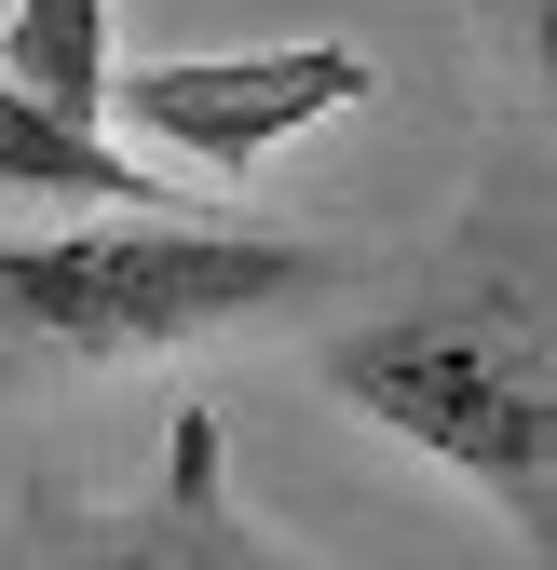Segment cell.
I'll list each match as a JSON object with an SVG mask.
<instances>
[{"instance_id": "cell-5", "label": "cell", "mask_w": 557, "mask_h": 570, "mask_svg": "<svg viewBox=\"0 0 557 570\" xmlns=\"http://www.w3.org/2000/svg\"><path fill=\"white\" fill-rule=\"evenodd\" d=\"M0 204H82V218H177V204L150 190V164H123L109 136L55 122L41 96L0 82Z\"/></svg>"}, {"instance_id": "cell-4", "label": "cell", "mask_w": 557, "mask_h": 570, "mask_svg": "<svg viewBox=\"0 0 557 570\" xmlns=\"http://www.w3.org/2000/svg\"><path fill=\"white\" fill-rule=\"evenodd\" d=\"M368 96V55L354 41H272V55H190V68H109V122L136 136H177L190 164L245 177L258 150H286L300 122L354 109Z\"/></svg>"}, {"instance_id": "cell-7", "label": "cell", "mask_w": 557, "mask_h": 570, "mask_svg": "<svg viewBox=\"0 0 557 570\" xmlns=\"http://www.w3.org/2000/svg\"><path fill=\"white\" fill-rule=\"evenodd\" d=\"M504 14H517V41H530V82L557 96V0H504Z\"/></svg>"}, {"instance_id": "cell-3", "label": "cell", "mask_w": 557, "mask_h": 570, "mask_svg": "<svg viewBox=\"0 0 557 570\" xmlns=\"http://www.w3.org/2000/svg\"><path fill=\"white\" fill-rule=\"evenodd\" d=\"M0 570H326V557L245 530L232 475H218V407H177L150 503H96V489L41 475L28 503L0 517Z\"/></svg>"}, {"instance_id": "cell-1", "label": "cell", "mask_w": 557, "mask_h": 570, "mask_svg": "<svg viewBox=\"0 0 557 570\" xmlns=\"http://www.w3.org/2000/svg\"><path fill=\"white\" fill-rule=\"evenodd\" d=\"M326 394L408 435L422 462H449L462 489H490L557 570V299H530L504 272L436 285V299L326 340Z\"/></svg>"}, {"instance_id": "cell-6", "label": "cell", "mask_w": 557, "mask_h": 570, "mask_svg": "<svg viewBox=\"0 0 557 570\" xmlns=\"http://www.w3.org/2000/svg\"><path fill=\"white\" fill-rule=\"evenodd\" d=\"M0 82L41 96L55 122L109 136V0H14V28H0Z\"/></svg>"}, {"instance_id": "cell-2", "label": "cell", "mask_w": 557, "mask_h": 570, "mask_svg": "<svg viewBox=\"0 0 557 570\" xmlns=\"http://www.w3.org/2000/svg\"><path fill=\"white\" fill-rule=\"evenodd\" d=\"M340 258L300 232H232V218H82L0 245V353L55 367H136V353L258 326L286 299H326Z\"/></svg>"}]
</instances>
